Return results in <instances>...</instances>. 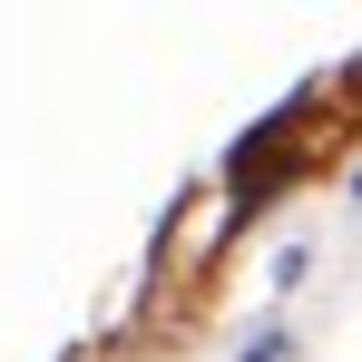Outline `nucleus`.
<instances>
[]
</instances>
